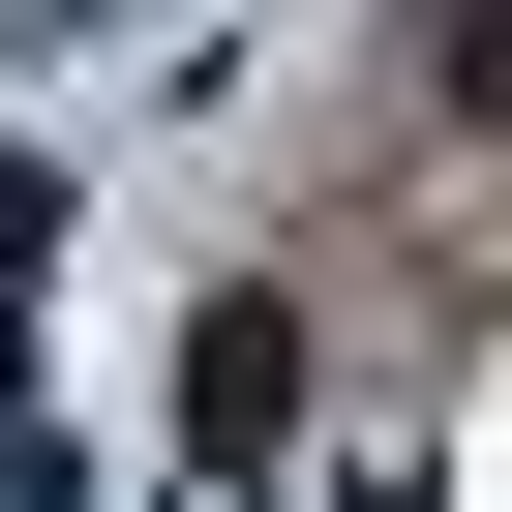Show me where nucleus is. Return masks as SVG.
Here are the masks:
<instances>
[{
    "label": "nucleus",
    "instance_id": "1",
    "mask_svg": "<svg viewBox=\"0 0 512 512\" xmlns=\"http://www.w3.org/2000/svg\"><path fill=\"white\" fill-rule=\"evenodd\" d=\"M272 422H302V302H211L181 332V452H272Z\"/></svg>",
    "mask_w": 512,
    "mask_h": 512
},
{
    "label": "nucleus",
    "instance_id": "2",
    "mask_svg": "<svg viewBox=\"0 0 512 512\" xmlns=\"http://www.w3.org/2000/svg\"><path fill=\"white\" fill-rule=\"evenodd\" d=\"M422 121H452V151H512V0H482V31H422Z\"/></svg>",
    "mask_w": 512,
    "mask_h": 512
},
{
    "label": "nucleus",
    "instance_id": "3",
    "mask_svg": "<svg viewBox=\"0 0 512 512\" xmlns=\"http://www.w3.org/2000/svg\"><path fill=\"white\" fill-rule=\"evenodd\" d=\"M31 272H61V181H0V332H31Z\"/></svg>",
    "mask_w": 512,
    "mask_h": 512
}]
</instances>
